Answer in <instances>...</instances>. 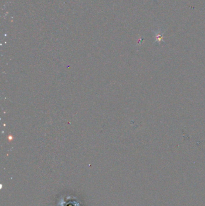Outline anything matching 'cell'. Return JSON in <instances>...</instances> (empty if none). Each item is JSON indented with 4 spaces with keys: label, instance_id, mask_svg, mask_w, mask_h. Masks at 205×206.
Masks as SVG:
<instances>
[{
    "label": "cell",
    "instance_id": "obj_1",
    "mask_svg": "<svg viewBox=\"0 0 205 206\" xmlns=\"http://www.w3.org/2000/svg\"><path fill=\"white\" fill-rule=\"evenodd\" d=\"M155 37H156V40L157 41H159V42H161V41L163 40L162 34H161V30L155 32Z\"/></svg>",
    "mask_w": 205,
    "mask_h": 206
}]
</instances>
